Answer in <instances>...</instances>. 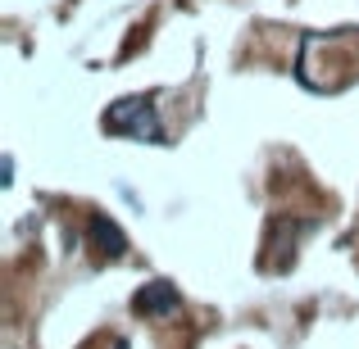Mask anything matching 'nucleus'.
Returning a JSON list of instances; mask_svg holds the SVG:
<instances>
[{
  "mask_svg": "<svg viewBox=\"0 0 359 349\" xmlns=\"http://www.w3.org/2000/svg\"><path fill=\"white\" fill-rule=\"evenodd\" d=\"M100 127L109 136H132V141H164V127H159V114H155V100L146 96H128L118 105L105 109Z\"/></svg>",
  "mask_w": 359,
  "mask_h": 349,
  "instance_id": "f257e3e1",
  "label": "nucleus"
},
{
  "mask_svg": "<svg viewBox=\"0 0 359 349\" xmlns=\"http://www.w3.org/2000/svg\"><path fill=\"white\" fill-rule=\"evenodd\" d=\"M132 308H137L141 318H168L182 308V290L173 286V281H146V286L132 295Z\"/></svg>",
  "mask_w": 359,
  "mask_h": 349,
  "instance_id": "f03ea898",
  "label": "nucleus"
},
{
  "mask_svg": "<svg viewBox=\"0 0 359 349\" xmlns=\"http://www.w3.org/2000/svg\"><path fill=\"white\" fill-rule=\"evenodd\" d=\"M87 236H91V250H96L100 263H114L128 254V236H123V227L114 218H105V213H91L87 218Z\"/></svg>",
  "mask_w": 359,
  "mask_h": 349,
  "instance_id": "7ed1b4c3",
  "label": "nucleus"
},
{
  "mask_svg": "<svg viewBox=\"0 0 359 349\" xmlns=\"http://www.w3.org/2000/svg\"><path fill=\"white\" fill-rule=\"evenodd\" d=\"M114 349H128V341H118V345H114Z\"/></svg>",
  "mask_w": 359,
  "mask_h": 349,
  "instance_id": "20e7f679",
  "label": "nucleus"
}]
</instances>
